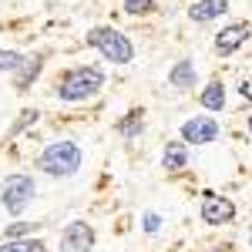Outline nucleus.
I'll return each instance as SVG.
<instances>
[{"instance_id": "obj_20", "label": "nucleus", "mask_w": 252, "mask_h": 252, "mask_svg": "<svg viewBox=\"0 0 252 252\" xmlns=\"http://www.w3.org/2000/svg\"><path fill=\"white\" fill-rule=\"evenodd\" d=\"M141 229H145L148 235H155L158 229H161V215H158V212H145V219H141Z\"/></svg>"}, {"instance_id": "obj_9", "label": "nucleus", "mask_w": 252, "mask_h": 252, "mask_svg": "<svg viewBox=\"0 0 252 252\" xmlns=\"http://www.w3.org/2000/svg\"><path fill=\"white\" fill-rule=\"evenodd\" d=\"M229 10V0H195L192 7H189V17L195 24H209V20L222 17Z\"/></svg>"}, {"instance_id": "obj_4", "label": "nucleus", "mask_w": 252, "mask_h": 252, "mask_svg": "<svg viewBox=\"0 0 252 252\" xmlns=\"http://www.w3.org/2000/svg\"><path fill=\"white\" fill-rule=\"evenodd\" d=\"M34 195H37L34 175H10V178L3 182V189H0V202H3V209H7L10 215H20L27 205H31Z\"/></svg>"}, {"instance_id": "obj_6", "label": "nucleus", "mask_w": 252, "mask_h": 252, "mask_svg": "<svg viewBox=\"0 0 252 252\" xmlns=\"http://www.w3.org/2000/svg\"><path fill=\"white\" fill-rule=\"evenodd\" d=\"M94 249V229L88 222H71L61 235V252H91Z\"/></svg>"}, {"instance_id": "obj_17", "label": "nucleus", "mask_w": 252, "mask_h": 252, "mask_svg": "<svg viewBox=\"0 0 252 252\" xmlns=\"http://www.w3.org/2000/svg\"><path fill=\"white\" fill-rule=\"evenodd\" d=\"M24 54H17V51H0V74L3 71H20V64H24Z\"/></svg>"}, {"instance_id": "obj_18", "label": "nucleus", "mask_w": 252, "mask_h": 252, "mask_svg": "<svg viewBox=\"0 0 252 252\" xmlns=\"http://www.w3.org/2000/svg\"><path fill=\"white\" fill-rule=\"evenodd\" d=\"M27 232H34V222H14V225H7L3 239H24Z\"/></svg>"}, {"instance_id": "obj_1", "label": "nucleus", "mask_w": 252, "mask_h": 252, "mask_svg": "<svg viewBox=\"0 0 252 252\" xmlns=\"http://www.w3.org/2000/svg\"><path fill=\"white\" fill-rule=\"evenodd\" d=\"M101 88H104V71H101V67H91V64H84V67H71V71L61 74L58 97H61V101H67V104H78V101L94 97Z\"/></svg>"}, {"instance_id": "obj_3", "label": "nucleus", "mask_w": 252, "mask_h": 252, "mask_svg": "<svg viewBox=\"0 0 252 252\" xmlns=\"http://www.w3.org/2000/svg\"><path fill=\"white\" fill-rule=\"evenodd\" d=\"M88 44L97 47L111 64H131V58H135L131 40L125 37L118 27H91V31H88Z\"/></svg>"}, {"instance_id": "obj_5", "label": "nucleus", "mask_w": 252, "mask_h": 252, "mask_svg": "<svg viewBox=\"0 0 252 252\" xmlns=\"http://www.w3.org/2000/svg\"><path fill=\"white\" fill-rule=\"evenodd\" d=\"M232 215H235L232 198L205 192V202H202V222H205V225H225V222H232Z\"/></svg>"}, {"instance_id": "obj_13", "label": "nucleus", "mask_w": 252, "mask_h": 252, "mask_svg": "<svg viewBox=\"0 0 252 252\" xmlns=\"http://www.w3.org/2000/svg\"><path fill=\"white\" fill-rule=\"evenodd\" d=\"M141 131H145V111L141 108H135L125 121H118V135L121 138H138Z\"/></svg>"}, {"instance_id": "obj_10", "label": "nucleus", "mask_w": 252, "mask_h": 252, "mask_svg": "<svg viewBox=\"0 0 252 252\" xmlns=\"http://www.w3.org/2000/svg\"><path fill=\"white\" fill-rule=\"evenodd\" d=\"M168 84H172L175 91H192L195 88V64L189 58L172 64V71H168Z\"/></svg>"}, {"instance_id": "obj_15", "label": "nucleus", "mask_w": 252, "mask_h": 252, "mask_svg": "<svg viewBox=\"0 0 252 252\" xmlns=\"http://www.w3.org/2000/svg\"><path fill=\"white\" fill-rule=\"evenodd\" d=\"M37 74H40V58L24 61V64H20V71H17V88H27Z\"/></svg>"}, {"instance_id": "obj_22", "label": "nucleus", "mask_w": 252, "mask_h": 252, "mask_svg": "<svg viewBox=\"0 0 252 252\" xmlns=\"http://www.w3.org/2000/svg\"><path fill=\"white\" fill-rule=\"evenodd\" d=\"M249 135H252V118H249Z\"/></svg>"}, {"instance_id": "obj_8", "label": "nucleus", "mask_w": 252, "mask_h": 252, "mask_svg": "<svg viewBox=\"0 0 252 252\" xmlns=\"http://www.w3.org/2000/svg\"><path fill=\"white\" fill-rule=\"evenodd\" d=\"M182 138L189 145H212L219 138V125H215V118H189L182 125Z\"/></svg>"}, {"instance_id": "obj_2", "label": "nucleus", "mask_w": 252, "mask_h": 252, "mask_svg": "<svg viewBox=\"0 0 252 252\" xmlns=\"http://www.w3.org/2000/svg\"><path fill=\"white\" fill-rule=\"evenodd\" d=\"M81 161H84V155L74 141H54L37 155V172L54 175V178H71L81 172Z\"/></svg>"}, {"instance_id": "obj_24", "label": "nucleus", "mask_w": 252, "mask_h": 252, "mask_svg": "<svg viewBox=\"0 0 252 252\" xmlns=\"http://www.w3.org/2000/svg\"><path fill=\"white\" fill-rule=\"evenodd\" d=\"M249 242H252V235H249Z\"/></svg>"}, {"instance_id": "obj_19", "label": "nucleus", "mask_w": 252, "mask_h": 252, "mask_svg": "<svg viewBox=\"0 0 252 252\" xmlns=\"http://www.w3.org/2000/svg\"><path fill=\"white\" fill-rule=\"evenodd\" d=\"M37 118H40V115H37V108H27V111L20 115V121H17V125H14V128H10V135H20V131H24L27 125H34Z\"/></svg>"}, {"instance_id": "obj_23", "label": "nucleus", "mask_w": 252, "mask_h": 252, "mask_svg": "<svg viewBox=\"0 0 252 252\" xmlns=\"http://www.w3.org/2000/svg\"><path fill=\"white\" fill-rule=\"evenodd\" d=\"M212 252H229V249H212Z\"/></svg>"}, {"instance_id": "obj_7", "label": "nucleus", "mask_w": 252, "mask_h": 252, "mask_svg": "<svg viewBox=\"0 0 252 252\" xmlns=\"http://www.w3.org/2000/svg\"><path fill=\"white\" fill-rule=\"evenodd\" d=\"M249 37H252V27L246 20H235V24L222 27V31L215 34V51H219V54H235Z\"/></svg>"}, {"instance_id": "obj_16", "label": "nucleus", "mask_w": 252, "mask_h": 252, "mask_svg": "<svg viewBox=\"0 0 252 252\" xmlns=\"http://www.w3.org/2000/svg\"><path fill=\"white\" fill-rule=\"evenodd\" d=\"M121 10L131 14V17H141V14H152V10H155V0H125Z\"/></svg>"}, {"instance_id": "obj_12", "label": "nucleus", "mask_w": 252, "mask_h": 252, "mask_svg": "<svg viewBox=\"0 0 252 252\" xmlns=\"http://www.w3.org/2000/svg\"><path fill=\"white\" fill-rule=\"evenodd\" d=\"M198 101H202V108H209V111H222V108H225V84H222V81H209L205 91L198 94Z\"/></svg>"}, {"instance_id": "obj_11", "label": "nucleus", "mask_w": 252, "mask_h": 252, "mask_svg": "<svg viewBox=\"0 0 252 252\" xmlns=\"http://www.w3.org/2000/svg\"><path fill=\"white\" fill-rule=\"evenodd\" d=\"M185 165H189V152H185V145H178V141L165 145V152H161V168H165V172H182Z\"/></svg>"}, {"instance_id": "obj_21", "label": "nucleus", "mask_w": 252, "mask_h": 252, "mask_svg": "<svg viewBox=\"0 0 252 252\" xmlns=\"http://www.w3.org/2000/svg\"><path fill=\"white\" fill-rule=\"evenodd\" d=\"M239 91H242V97H252V81H242V88H239Z\"/></svg>"}, {"instance_id": "obj_14", "label": "nucleus", "mask_w": 252, "mask_h": 252, "mask_svg": "<svg viewBox=\"0 0 252 252\" xmlns=\"http://www.w3.org/2000/svg\"><path fill=\"white\" fill-rule=\"evenodd\" d=\"M0 252H47L40 239H3Z\"/></svg>"}]
</instances>
